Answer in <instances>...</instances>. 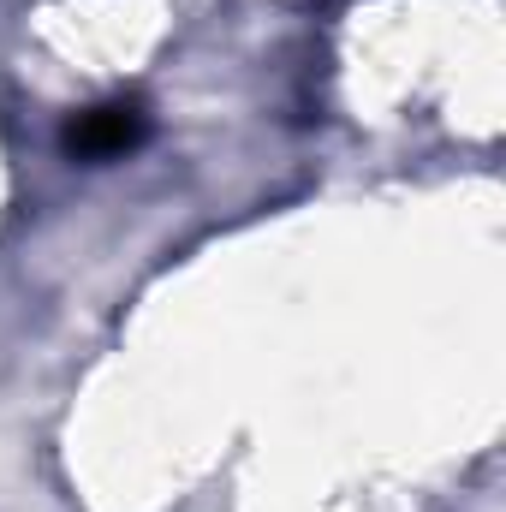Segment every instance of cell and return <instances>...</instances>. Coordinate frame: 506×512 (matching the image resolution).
Wrapping results in <instances>:
<instances>
[{
    "label": "cell",
    "instance_id": "6da1fadb",
    "mask_svg": "<svg viewBox=\"0 0 506 512\" xmlns=\"http://www.w3.org/2000/svg\"><path fill=\"white\" fill-rule=\"evenodd\" d=\"M143 137H149L143 108L137 102H108V108H84L66 126V155H78V161H120Z\"/></svg>",
    "mask_w": 506,
    "mask_h": 512
}]
</instances>
